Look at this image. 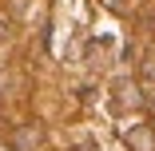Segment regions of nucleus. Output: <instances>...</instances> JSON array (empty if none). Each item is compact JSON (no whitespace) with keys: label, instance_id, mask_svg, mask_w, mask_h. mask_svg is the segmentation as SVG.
Here are the masks:
<instances>
[{"label":"nucleus","instance_id":"f257e3e1","mask_svg":"<svg viewBox=\"0 0 155 151\" xmlns=\"http://www.w3.org/2000/svg\"><path fill=\"white\" fill-rule=\"evenodd\" d=\"M8 143H12L16 151H40V143H44V127H40V123H20V127L8 135Z\"/></svg>","mask_w":155,"mask_h":151},{"label":"nucleus","instance_id":"f03ea898","mask_svg":"<svg viewBox=\"0 0 155 151\" xmlns=\"http://www.w3.org/2000/svg\"><path fill=\"white\" fill-rule=\"evenodd\" d=\"M127 147L131 151H155V127H147V123H135V127H127Z\"/></svg>","mask_w":155,"mask_h":151},{"label":"nucleus","instance_id":"7ed1b4c3","mask_svg":"<svg viewBox=\"0 0 155 151\" xmlns=\"http://www.w3.org/2000/svg\"><path fill=\"white\" fill-rule=\"evenodd\" d=\"M139 103H143V96L135 92V84H127V80L115 84V107H119V111H131V107H139Z\"/></svg>","mask_w":155,"mask_h":151},{"label":"nucleus","instance_id":"20e7f679","mask_svg":"<svg viewBox=\"0 0 155 151\" xmlns=\"http://www.w3.org/2000/svg\"><path fill=\"white\" fill-rule=\"evenodd\" d=\"M143 80H151V84H155V56H147V60H143Z\"/></svg>","mask_w":155,"mask_h":151},{"label":"nucleus","instance_id":"39448f33","mask_svg":"<svg viewBox=\"0 0 155 151\" xmlns=\"http://www.w3.org/2000/svg\"><path fill=\"white\" fill-rule=\"evenodd\" d=\"M123 4H127V0H111V8H123Z\"/></svg>","mask_w":155,"mask_h":151},{"label":"nucleus","instance_id":"423d86ee","mask_svg":"<svg viewBox=\"0 0 155 151\" xmlns=\"http://www.w3.org/2000/svg\"><path fill=\"white\" fill-rule=\"evenodd\" d=\"M4 36H8V32H4V24H0V40H4Z\"/></svg>","mask_w":155,"mask_h":151}]
</instances>
